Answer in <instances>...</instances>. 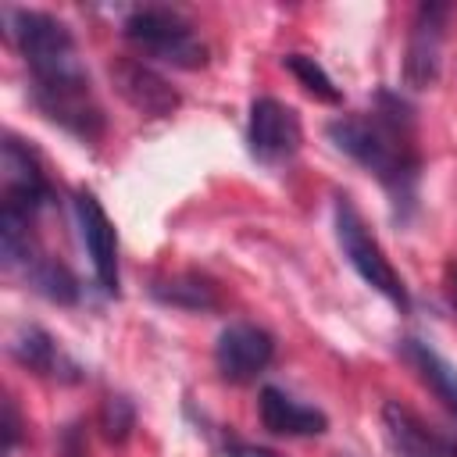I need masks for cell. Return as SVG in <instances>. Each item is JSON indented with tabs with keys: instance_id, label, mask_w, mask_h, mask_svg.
Masks as SVG:
<instances>
[{
	"instance_id": "obj_1",
	"label": "cell",
	"mask_w": 457,
	"mask_h": 457,
	"mask_svg": "<svg viewBox=\"0 0 457 457\" xmlns=\"http://www.w3.org/2000/svg\"><path fill=\"white\" fill-rule=\"evenodd\" d=\"M7 36L21 50L29 75H32V100L36 107L79 139H96L104 132V111L93 100L89 75L79 61L71 29L46 14L25 7H4Z\"/></svg>"
},
{
	"instance_id": "obj_2",
	"label": "cell",
	"mask_w": 457,
	"mask_h": 457,
	"mask_svg": "<svg viewBox=\"0 0 457 457\" xmlns=\"http://www.w3.org/2000/svg\"><path fill=\"white\" fill-rule=\"evenodd\" d=\"M325 132L336 143V150H343L350 161H357L364 171H371L386 186L396 207V218H411L414 193H418V171H421L411 107L393 93H378L375 111L343 114L328 121Z\"/></svg>"
},
{
	"instance_id": "obj_3",
	"label": "cell",
	"mask_w": 457,
	"mask_h": 457,
	"mask_svg": "<svg viewBox=\"0 0 457 457\" xmlns=\"http://www.w3.org/2000/svg\"><path fill=\"white\" fill-rule=\"evenodd\" d=\"M121 36L139 46L146 57L171 64V68H204L207 64V46L193 32V25L168 7H139L121 21Z\"/></svg>"
},
{
	"instance_id": "obj_4",
	"label": "cell",
	"mask_w": 457,
	"mask_h": 457,
	"mask_svg": "<svg viewBox=\"0 0 457 457\" xmlns=\"http://www.w3.org/2000/svg\"><path fill=\"white\" fill-rule=\"evenodd\" d=\"M336 239H339V250L343 257L350 261V268L375 289L382 293L393 307L407 311L411 307V296H407V286L403 278L396 275V268L389 264V257L382 253V246L375 243V236L368 232L361 211L346 200V196H336Z\"/></svg>"
},
{
	"instance_id": "obj_5",
	"label": "cell",
	"mask_w": 457,
	"mask_h": 457,
	"mask_svg": "<svg viewBox=\"0 0 457 457\" xmlns=\"http://www.w3.org/2000/svg\"><path fill=\"white\" fill-rule=\"evenodd\" d=\"M300 118L289 104L275 100V96H257L250 104V121H246V146L253 154V161L278 168L286 161H293V154L300 150Z\"/></svg>"
},
{
	"instance_id": "obj_6",
	"label": "cell",
	"mask_w": 457,
	"mask_h": 457,
	"mask_svg": "<svg viewBox=\"0 0 457 457\" xmlns=\"http://www.w3.org/2000/svg\"><path fill=\"white\" fill-rule=\"evenodd\" d=\"M275 357V339L250 321H232L228 328L218 332L214 343V368L225 382H253Z\"/></svg>"
},
{
	"instance_id": "obj_7",
	"label": "cell",
	"mask_w": 457,
	"mask_h": 457,
	"mask_svg": "<svg viewBox=\"0 0 457 457\" xmlns=\"http://www.w3.org/2000/svg\"><path fill=\"white\" fill-rule=\"evenodd\" d=\"M453 7L450 4H421L411 21L407 36V57H403V79L411 89H428L439 79V54H443V36Z\"/></svg>"
},
{
	"instance_id": "obj_8",
	"label": "cell",
	"mask_w": 457,
	"mask_h": 457,
	"mask_svg": "<svg viewBox=\"0 0 457 457\" xmlns=\"http://www.w3.org/2000/svg\"><path fill=\"white\" fill-rule=\"evenodd\" d=\"M111 82H114L118 96H121L132 111H139V114H146V118H168V114L179 111V104H182L179 89H175L161 71H154L150 64H143V61H136V57H118V61H111Z\"/></svg>"
},
{
	"instance_id": "obj_9",
	"label": "cell",
	"mask_w": 457,
	"mask_h": 457,
	"mask_svg": "<svg viewBox=\"0 0 457 457\" xmlns=\"http://www.w3.org/2000/svg\"><path fill=\"white\" fill-rule=\"evenodd\" d=\"M75 214H79V236L86 243V253L93 261V275L100 282V289L107 296H118V236H114V225L107 218V211L100 207V200L93 193H79L75 196Z\"/></svg>"
},
{
	"instance_id": "obj_10",
	"label": "cell",
	"mask_w": 457,
	"mask_h": 457,
	"mask_svg": "<svg viewBox=\"0 0 457 457\" xmlns=\"http://www.w3.org/2000/svg\"><path fill=\"white\" fill-rule=\"evenodd\" d=\"M0 168H4V204L21 207V211H29V214H39V211L50 204L54 189H50V182H46L39 161H36L14 136L4 139Z\"/></svg>"
},
{
	"instance_id": "obj_11",
	"label": "cell",
	"mask_w": 457,
	"mask_h": 457,
	"mask_svg": "<svg viewBox=\"0 0 457 457\" xmlns=\"http://www.w3.org/2000/svg\"><path fill=\"white\" fill-rule=\"evenodd\" d=\"M382 428L396 457H450V439L425 428V421L396 400L382 403Z\"/></svg>"
},
{
	"instance_id": "obj_12",
	"label": "cell",
	"mask_w": 457,
	"mask_h": 457,
	"mask_svg": "<svg viewBox=\"0 0 457 457\" xmlns=\"http://www.w3.org/2000/svg\"><path fill=\"white\" fill-rule=\"evenodd\" d=\"M257 411H261V425L275 436H321L328 428V418L318 407H307V403L293 400L278 386L261 389Z\"/></svg>"
},
{
	"instance_id": "obj_13",
	"label": "cell",
	"mask_w": 457,
	"mask_h": 457,
	"mask_svg": "<svg viewBox=\"0 0 457 457\" xmlns=\"http://www.w3.org/2000/svg\"><path fill=\"white\" fill-rule=\"evenodd\" d=\"M11 353L21 368H29L43 378H57V382H79L82 378V368L75 361H68L61 353V346L39 325H21L18 336L11 339Z\"/></svg>"
},
{
	"instance_id": "obj_14",
	"label": "cell",
	"mask_w": 457,
	"mask_h": 457,
	"mask_svg": "<svg viewBox=\"0 0 457 457\" xmlns=\"http://www.w3.org/2000/svg\"><path fill=\"white\" fill-rule=\"evenodd\" d=\"M400 353H403V361L418 371V378L439 396V403L457 418V368L450 364V361H443L428 343H421V339H403L400 343Z\"/></svg>"
},
{
	"instance_id": "obj_15",
	"label": "cell",
	"mask_w": 457,
	"mask_h": 457,
	"mask_svg": "<svg viewBox=\"0 0 457 457\" xmlns=\"http://www.w3.org/2000/svg\"><path fill=\"white\" fill-rule=\"evenodd\" d=\"M21 275H25V282H29L39 296H46L50 303H75V300H79V282H75V275H71L57 257H50V253H36Z\"/></svg>"
},
{
	"instance_id": "obj_16",
	"label": "cell",
	"mask_w": 457,
	"mask_h": 457,
	"mask_svg": "<svg viewBox=\"0 0 457 457\" xmlns=\"http://www.w3.org/2000/svg\"><path fill=\"white\" fill-rule=\"evenodd\" d=\"M154 300L168 303V307H179V311H211L218 307V293L207 278L200 275H179V278H168V282H154Z\"/></svg>"
},
{
	"instance_id": "obj_17",
	"label": "cell",
	"mask_w": 457,
	"mask_h": 457,
	"mask_svg": "<svg viewBox=\"0 0 457 457\" xmlns=\"http://www.w3.org/2000/svg\"><path fill=\"white\" fill-rule=\"evenodd\" d=\"M282 64L296 75V82H300L314 100H321V104H339V100H343L339 89H336V82L328 79V71H325L314 57H307V54H286Z\"/></svg>"
},
{
	"instance_id": "obj_18",
	"label": "cell",
	"mask_w": 457,
	"mask_h": 457,
	"mask_svg": "<svg viewBox=\"0 0 457 457\" xmlns=\"http://www.w3.org/2000/svg\"><path fill=\"white\" fill-rule=\"evenodd\" d=\"M100 428L111 443H125L129 432L136 428V407L129 396H107L100 407Z\"/></svg>"
},
{
	"instance_id": "obj_19",
	"label": "cell",
	"mask_w": 457,
	"mask_h": 457,
	"mask_svg": "<svg viewBox=\"0 0 457 457\" xmlns=\"http://www.w3.org/2000/svg\"><path fill=\"white\" fill-rule=\"evenodd\" d=\"M21 439V421H18V407L14 400H4V453H11Z\"/></svg>"
},
{
	"instance_id": "obj_20",
	"label": "cell",
	"mask_w": 457,
	"mask_h": 457,
	"mask_svg": "<svg viewBox=\"0 0 457 457\" xmlns=\"http://www.w3.org/2000/svg\"><path fill=\"white\" fill-rule=\"evenodd\" d=\"M225 457H278V453L264 450V446H253V443H243V439H228L225 443Z\"/></svg>"
},
{
	"instance_id": "obj_21",
	"label": "cell",
	"mask_w": 457,
	"mask_h": 457,
	"mask_svg": "<svg viewBox=\"0 0 457 457\" xmlns=\"http://www.w3.org/2000/svg\"><path fill=\"white\" fill-rule=\"evenodd\" d=\"M446 278H450V300H453V311H457V264L446 268Z\"/></svg>"
}]
</instances>
